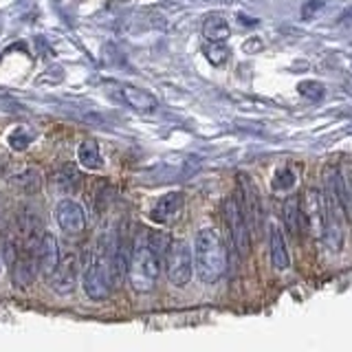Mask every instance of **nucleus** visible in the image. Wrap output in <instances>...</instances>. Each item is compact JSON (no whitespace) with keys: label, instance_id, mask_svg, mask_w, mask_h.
<instances>
[{"label":"nucleus","instance_id":"nucleus-4","mask_svg":"<svg viewBox=\"0 0 352 352\" xmlns=\"http://www.w3.org/2000/svg\"><path fill=\"white\" fill-rule=\"evenodd\" d=\"M326 192L333 196V201L339 205L344 214L352 223V168H333L326 170Z\"/></svg>","mask_w":352,"mask_h":352},{"label":"nucleus","instance_id":"nucleus-8","mask_svg":"<svg viewBox=\"0 0 352 352\" xmlns=\"http://www.w3.org/2000/svg\"><path fill=\"white\" fill-rule=\"evenodd\" d=\"M49 282L53 286V291H58L62 295L75 291V282H77V256H75L73 251L60 256L58 269L53 271Z\"/></svg>","mask_w":352,"mask_h":352},{"label":"nucleus","instance_id":"nucleus-19","mask_svg":"<svg viewBox=\"0 0 352 352\" xmlns=\"http://www.w3.org/2000/svg\"><path fill=\"white\" fill-rule=\"evenodd\" d=\"M227 55H229V49L225 47L223 42H209L207 47H205V58L212 62V64H223L227 60Z\"/></svg>","mask_w":352,"mask_h":352},{"label":"nucleus","instance_id":"nucleus-15","mask_svg":"<svg viewBox=\"0 0 352 352\" xmlns=\"http://www.w3.org/2000/svg\"><path fill=\"white\" fill-rule=\"evenodd\" d=\"M203 36L207 42H227L231 36L229 22L220 14H209L203 22Z\"/></svg>","mask_w":352,"mask_h":352},{"label":"nucleus","instance_id":"nucleus-18","mask_svg":"<svg viewBox=\"0 0 352 352\" xmlns=\"http://www.w3.org/2000/svg\"><path fill=\"white\" fill-rule=\"evenodd\" d=\"M297 91H300L302 97L311 99V102H319V99L324 97L326 88L322 82H315V80H306V82H300V86H297Z\"/></svg>","mask_w":352,"mask_h":352},{"label":"nucleus","instance_id":"nucleus-17","mask_svg":"<svg viewBox=\"0 0 352 352\" xmlns=\"http://www.w3.org/2000/svg\"><path fill=\"white\" fill-rule=\"evenodd\" d=\"M148 245H150V249L163 260L165 256H168L172 240H170L168 234H165V231H150V234H148Z\"/></svg>","mask_w":352,"mask_h":352},{"label":"nucleus","instance_id":"nucleus-6","mask_svg":"<svg viewBox=\"0 0 352 352\" xmlns=\"http://www.w3.org/2000/svg\"><path fill=\"white\" fill-rule=\"evenodd\" d=\"M110 269H108V260L106 256H95L91 262H88V267L84 271V280H82V286H84V293L91 297L95 302H102L110 295L113 291V284H110Z\"/></svg>","mask_w":352,"mask_h":352},{"label":"nucleus","instance_id":"nucleus-10","mask_svg":"<svg viewBox=\"0 0 352 352\" xmlns=\"http://www.w3.org/2000/svg\"><path fill=\"white\" fill-rule=\"evenodd\" d=\"M58 262H60V245H58V238L53 234H44L40 245H38V267L40 273L44 278H51L53 271L58 269Z\"/></svg>","mask_w":352,"mask_h":352},{"label":"nucleus","instance_id":"nucleus-5","mask_svg":"<svg viewBox=\"0 0 352 352\" xmlns=\"http://www.w3.org/2000/svg\"><path fill=\"white\" fill-rule=\"evenodd\" d=\"M165 262H168V280L183 289V286L190 284L192 280V271H194V258L190 245L185 240H174L170 245L168 256H165Z\"/></svg>","mask_w":352,"mask_h":352},{"label":"nucleus","instance_id":"nucleus-16","mask_svg":"<svg viewBox=\"0 0 352 352\" xmlns=\"http://www.w3.org/2000/svg\"><path fill=\"white\" fill-rule=\"evenodd\" d=\"M77 159H80L82 168L86 170H99L102 168V154H99V146L95 139H86L80 143L77 150Z\"/></svg>","mask_w":352,"mask_h":352},{"label":"nucleus","instance_id":"nucleus-3","mask_svg":"<svg viewBox=\"0 0 352 352\" xmlns=\"http://www.w3.org/2000/svg\"><path fill=\"white\" fill-rule=\"evenodd\" d=\"M223 220L227 227V234L234 249L238 251V256H249L251 251V227L249 220L245 216V209H242L240 196L238 194H229L223 201Z\"/></svg>","mask_w":352,"mask_h":352},{"label":"nucleus","instance_id":"nucleus-9","mask_svg":"<svg viewBox=\"0 0 352 352\" xmlns=\"http://www.w3.org/2000/svg\"><path fill=\"white\" fill-rule=\"evenodd\" d=\"M240 203H242V209H245V216L249 220V227H258L260 225V218H262V212H260V196H258V190L253 181L249 179L247 174H240Z\"/></svg>","mask_w":352,"mask_h":352},{"label":"nucleus","instance_id":"nucleus-23","mask_svg":"<svg viewBox=\"0 0 352 352\" xmlns=\"http://www.w3.org/2000/svg\"><path fill=\"white\" fill-rule=\"evenodd\" d=\"M324 0H308V3L302 7V18L304 20H311V18H315L317 16V11L319 9H324Z\"/></svg>","mask_w":352,"mask_h":352},{"label":"nucleus","instance_id":"nucleus-21","mask_svg":"<svg viewBox=\"0 0 352 352\" xmlns=\"http://www.w3.org/2000/svg\"><path fill=\"white\" fill-rule=\"evenodd\" d=\"M293 183H295V172L291 168H282L275 172V179H273L275 190H289Z\"/></svg>","mask_w":352,"mask_h":352},{"label":"nucleus","instance_id":"nucleus-20","mask_svg":"<svg viewBox=\"0 0 352 352\" xmlns=\"http://www.w3.org/2000/svg\"><path fill=\"white\" fill-rule=\"evenodd\" d=\"M31 141H33V135H31L27 128H16L9 135V146L14 148V150H18V152L20 150H27Z\"/></svg>","mask_w":352,"mask_h":352},{"label":"nucleus","instance_id":"nucleus-1","mask_svg":"<svg viewBox=\"0 0 352 352\" xmlns=\"http://www.w3.org/2000/svg\"><path fill=\"white\" fill-rule=\"evenodd\" d=\"M194 269L205 284H216L227 271V247L216 229H201L194 240Z\"/></svg>","mask_w":352,"mask_h":352},{"label":"nucleus","instance_id":"nucleus-12","mask_svg":"<svg viewBox=\"0 0 352 352\" xmlns=\"http://www.w3.org/2000/svg\"><path fill=\"white\" fill-rule=\"evenodd\" d=\"M119 99L124 104H128L130 108L141 110V113H152V110H157V106H159L157 97L152 93L143 91V88H137V86H130V84L119 86Z\"/></svg>","mask_w":352,"mask_h":352},{"label":"nucleus","instance_id":"nucleus-7","mask_svg":"<svg viewBox=\"0 0 352 352\" xmlns=\"http://www.w3.org/2000/svg\"><path fill=\"white\" fill-rule=\"evenodd\" d=\"M55 223L64 231L66 236H80L86 227V216L80 203L64 198L55 205Z\"/></svg>","mask_w":352,"mask_h":352},{"label":"nucleus","instance_id":"nucleus-13","mask_svg":"<svg viewBox=\"0 0 352 352\" xmlns=\"http://www.w3.org/2000/svg\"><path fill=\"white\" fill-rule=\"evenodd\" d=\"M269 253H271V264L278 271H286L291 267V256H289V249H286L282 229L275 225L269 229Z\"/></svg>","mask_w":352,"mask_h":352},{"label":"nucleus","instance_id":"nucleus-2","mask_svg":"<svg viewBox=\"0 0 352 352\" xmlns=\"http://www.w3.org/2000/svg\"><path fill=\"white\" fill-rule=\"evenodd\" d=\"M161 273V258L150 249L148 236H139L130 251L128 262V282L137 293H150L157 286Z\"/></svg>","mask_w":352,"mask_h":352},{"label":"nucleus","instance_id":"nucleus-11","mask_svg":"<svg viewBox=\"0 0 352 352\" xmlns=\"http://www.w3.org/2000/svg\"><path fill=\"white\" fill-rule=\"evenodd\" d=\"M183 203H185V198H183L181 192H170V194H165V196L159 198L157 203H154L152 212H150V218L154 220V223H159V225L170 223V220H174L176 216L181 214Z\"/></svg>","mask_w":352,"mask_h":352},{"label":"nucleus","instance_id":"nucleus-22","mask_svg":"<svg viewBox=\"0 0 352 352\" xmlns=\"http://www.w3.org/2000/svg\"><path fill=\"white\" fill-rule=\"evenodd\" d=\"M62 80H64V71L60 66H51V69H47V73H42L38 77V84H58Z\"/></svg>","mask_w":352,"mask_h":352},{"label":"nucleus","instance_id":"nucleus-14","mask_svg":"<svg viewBox=\"0 0 352 352\" xmlns=\"http://www.w3.org/2000/svg\"><path fill=\"white\" fill-rule=\"evenodd\" d=\"M282 216H284L286 227H289V231H291V236H300L302 231L306 229L300 196H289V198H286L284 205H282Z\"/></svg>","mask_w":352,"mask_h":352}]
</instances>
